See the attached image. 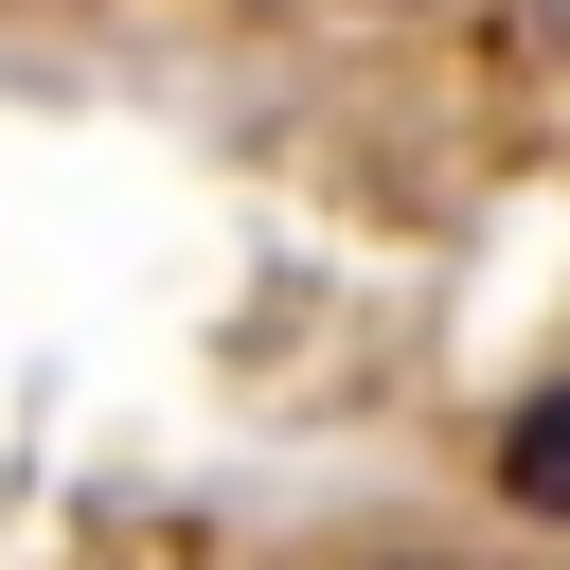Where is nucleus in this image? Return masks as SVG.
<instances>
[{
  "label": "nucleus",
  "instance_id": "1",
  "mask_svg": "<svg viewBox=\"0 0 570 570\" xmlns=\"http://www.w3.org/2000/svg\"><path fill=\"white\" fill-rule=\"evenodd\" d=\"M499 499H517V517H570V392H534V410L499 428Z\"/></svg>",
  "mask_w": 570,
  "mask_h": 570
}]
</instances>
